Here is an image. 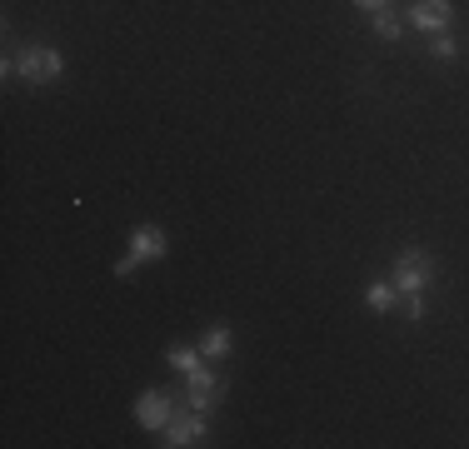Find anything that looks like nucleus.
Wrapping results in <instances>:
<instances>
[{"label": "nucleus", "instance_id": "nucleus-1", "mask_svg": "<svg viewBox=\"0 0 469 449\" xmlns=\"http://www.w3.org/2000/svg\"><path fill=\"white\" fill-rule=\"evenodd\" d=\"M429 275H435V265H429L425 250H405V255L395 260V289L405 295V289H425Z\"/></svg>", "mask_w": 469, "mask_h": 449}, {"label": "nucleus", "instance_id": "nucleus-2", "mask_svg": "<svg viewBox=\"0 0 469 449\" xmlns=\"http://www.w3.org/2000/svg\"><path fill=\"white\" fill-rule=\"evenodd\" d=\"M15 70H21L31 86H45V80H55V75H60V55L45 50V45H31V50L15 60Z\"/></svg>", "mask_w": 469, "mask_h": 449}, {"label": "nucleus", "instance_id": "nucleus-3", "mask_svg": "<svg viewBox=\"0 0 469 449\" xmlns=\"http://www.w3.org/2000/svg\"><path fill=\"white\" fill-rule=\"evenodd\" d=\"M170 415H175V405H170V395H161V389H145V395L135 399V419L145 429H165Z\"/></svg>", "mask_w": 469, "mask_h": 449}, {"label": "nucleus", "instance_id": "nucleus-4", "mask_svg": "<svg viewBox=\"0 0 469 449\" xmlns=\"http://www.w3.org/2000/svg\"><path fill=\"white\" fill-rule=\"evenodd\" d=\"M220 395V374H210V370H190L185 374V405L190 409H210V399Z\"/></svg>", "mask_w": 469, "mask_h": 449}, {"label": "nucleus", "instance_id": "nucleus-5", "mask_svg": "<svg viewBox=\"0 0 469 449\" xmlns=\"http://www.w3.org/2000/svg\"><path fill=\"white\" fill-rule=\"evenodd\" d=\"M200 439H205L200 409H190V415H170V425H165V444H200Z\"/></svg>", "mask_w": 469, "mask_h": 449}, {"label": "nucleus", "instance_id": "nucleus-6", "mask_svg": "<svg viewBox=\"0 0 469 449\" xmlns=\"http://www.w3.org/2000/svg\"><path fill=\"white\" fill-rule=\"evenodd\" d=\"M449 15H455L449 0H415V5H409V21H415L419 31H435V35L449 25Z\"/></svg>", "mask_w": 469, "mask_h": 449}, {"label": "nucleus", "instance_id": "nucleus-7", "mask_svg": "<svg viewBox=\"0 0 469 449\" xmlns=\"http://www.w3.org/2000/svg\"><path fill=\"white\" fill-rule=\"evenodd\" d=\"M130 240H135V245H130V255H135V260H161L165 255V235L155 230V224H140Z\"/></svg>", "mask_w": 469, "mask_h": 449}, {"label": "nucleus", "instance_id": "nucleus-8", "mask_svg": "<svg viewBox=\"0 0 469 449\" xmlns=\"http://www.w3.org/2000/svg\"><path fill=\"white\" fill-rule=\"evenodd\" d=\"M165 360H170V364H175V370H180V374L200 370V350H185V344H170V354H165Z\"/></svg>", "mask_w": 469, "mask_h": 449}, {"label": "nucleus", "instance_id": "nucleus-9", "mask_svg": "<svg viewBox=\"0 0 469 449\" xmlns=\"http://www.w3.org/2000/svg\"><path fill=\"white\" fill-rule=\"evenodd\" d=\"M225 350H230V330H210V334H205V344H200L205 360H220Z\"/></svg>", "mask_w": 469, "mask_h": 449}, {"label": "nucleus", "instance_id": "nucleus-10", "mask_svg": "<svg viewBox=\"0 0 469 449\" xmlns=\"http://www.w3.org/2000/svg\"><path fill=\"white\" fill-rule=\"evenodd\" d=\"M364 299H370V310H390V305H395V285H370Z\"/></svg>", "mask_w": 469, "mask_h": 449}, {"label": "nucleus", "instance_id": "nucleus-11", "mask_svg": "<svg viewBox=\"0 0 469 449\" xmlns=\"http://www.w3.org/2000/svg\"><path fill=\"white\" fill-rule=\"evenodd\" d=\"M374 35L380 41H400V21L390 11H374Z\"/></svg>", "mask_w": 469, "mask_h": 449}, {"label": "nucleus", "instance_id": "nucleus-12", "mask_svg": "<svg viewBox=\"0 0 469 449\" xmlns=\"http://www.w3.org/2000/svg\"><path fill=\"white\" fill-rule=\"evenodd\" d=\"M400 310H405V320H425V299H419V289H405V295H400Z\"/></svg>", "mask_w": 469, "mask_h": 449}, {"label": "nucleus", "instance_id": "nucleus-13", "mask_svg": "<svg viewBox=\"0 0 469 449\" xmlns=\"http://www.w3.org/2000/svg\"><path fill=\"white\" fill-rule=\"evenodd\" d=\"M429 45H435V55H439V60H449V55H455V41H449L445 31H439V35H435V41H429Z\"/></svg>", "mask_w": 469, "mask_h": 449}, {"label": "nucleus", "instance_id": "nucleus-14", "mask_svg": "<svg viewBox=\"0 0 469 449\" xmlns=\"http://www.w3.org/2000/svg\"><path fill=\"white\" fill-rule=\"evenodd\" d=\"M135 265H140V260H135V255H125V260H115V275H120V279H125V275H135Z\"/></svg>", "mask_w": 469, "mask_h": 449}, {"label": "nucleus", "instance_id": "nucleus-15", "mask_svg": "<svg viewBox=\"0 0 469 449\" xmlns=\"http://www.w3.org/2000/svg\"><path fill=\"white\" fill-rule=\"evenodd\" d=\"M354 5H364V11H384L390 0H354Z\"/></svg>", "mask_w": 469, "mask_h": 449}]
</instances>
